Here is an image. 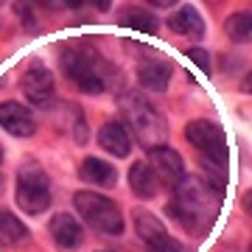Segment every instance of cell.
I'll use <instances>...</instances> for the list:
<instances>
[{"instance_id":"obj_24","label":"cell","mask_w":252,"mask_h":252,"mask_svg":"<svg viewBox=\"0 0 252 252\" xmlns=\"http://www.w3.org/2000/svg\"><path fill=\"white\" fill-rule=\"evenodd\" d=\"M0 162H3V149H0Z\"/></svg>"},{"instance_id":"obj_5","label":"cell","mask_w":252,"mask_h":252,"mask_svg":"<svg viewBox=\"0 0 252 252\" xmlns=\"http://www.w3.org/2000/svg\"><path fill=\"white\" fill-rule=\"evenodd\" d=\"M73 207L90 227H95L104 235H121L124 233V213L109 196L98 190H76Z\"/></svg>"},{"instance_id":"obj_11","label":"cell","mask_w":252,"mask_h":252,"mask_svg":"<svg viewBox=\"0 0 252 252\" xmlns=\"http://www.w3.org/2000/svg\"><path fill=\"white\" fill-rule=\"evenodd\" d=\"M48 233H51V238L56 241L59 250H76L84 241V227L73 213H54L51 224H48Z\"/></svg>"},{"instance_id":"obj_14","label":"cell","mask_w":252,"mask_h":252,"mask_svg":"<svg viewBox=\"0 0 252 252\" xmlns=\"http://www.w3.org/2000/svg\"><path fill=\"white\" fill-rule=\"evenodd\" d=\"M79 177L81 182H90L95 188H115L118 185V168L101 157H84L79 165Z\"/></svg>"},{"instance_id":"obj_16","label":"cell","mask_w":252,"mask_h":252,"mask_svg":"<svg viewBox=\"0 0 252 252\" xmlns=\"http://www.w3.org/2000/svg\"><path fill=\"white\" fill-rule=\"evenodd\" d=\"M165 26L171 28L174 34H182V36H188V39H202L205 31H207L202 14H199L193 6H180L171 17L165 20Z\"/></svg>"},{"instance_id":"obj_25","label":"cell","mask_w":252,"mask_h":252,"mask_svg":"<svg viewBox=\"0 0 252 252\" xmlns=\"http://www.w3.org/2000/svg\"><path fill=\"white\" fill-rule=\"evenodd\" d=\"M101 252H112V250H101Z\"/></svg>"},{"instance_id":"obj_23","label":"cell","mask_w":252,"mask_h":252,"mask_svg":"<svg viewBox=\"0 0 252 252\" xmlns=\"http://www.w3.org/2000/svg\"><path fill=\"white\" fill-rule=\"evenodd\" d=\"M0 193H3V174H0Z\"/></svg>"},{"instance_id":"obj_8","label":"cell","mask_w":252,"mask_h":252,"mask_svg":"<svg viewBox=\"0 0 252 252\" xmlns=\"http://www.w3.org/2000/svg\"><path fill=\"white\" fill-rule=\"evenodd\" d=\"M132 221H135L137 235L143 238L146 247H149L152 252H188L171 233H168V227L162 224V221L154 216V213H149L146 207H135Z\"/></svg>"},{"instance_id":"obj_20","label":"cell","mask_w":252,"mask_h":252,"mask_svg":"<svg viewBox=\"0 0 252 252\" xmlns=\"http://www.w3.org/2000/svg\"><path fill=\"white\" fill-rule=\"evenodd\" d=\"M224 31L233 42H247L252 36V14L250 11H235L224 23Z\"/></svg>"},{"instance_id":"obj_13","label":"cell","mask_w":252,"mask_h":252,"mask_svg":"<svg viewBox=\"0 0 252 252\" xmlns=\"http://www.w3.org/2000/svg\"><path fill=\"white\" fill-rule=\"evenodd\" d=\"M54 112H56V126L59 132L67 137H73L76 143H87V124H84V115L76 104H67V101H59L54 104Z\"/></svg>"},{"instance_id":"obj_10","label":"cell","mask_w":252,"mask_h":252,"mask_svg":"<svg viewBox=\"0 0 252 252\" xmlns=\"http://www.w3.org/2000/svg\"><path fill=\"white\" fill-rule=\"evenodd\" d=\"M0 126L9 132L11 137H31L36 132V118L34 112L17 101H3L0 104Z\"/></svg>"},{"instance_id":"obj_18","label":"cell","mask_w":252,"mask_h":252,"mask_svg":"<svg viewBox=\"0 0 252 252\" xmlns=\"http://www.w3.org/2000/svg\"><path fill=\"white\" fill-rule=\"evenodd\" d=\"M118 26L132 28V31H143V34H157L160 20L154 17L149 9H140V6H126V9L118 11Z\"/></svg>"},{"instance_id":"obj_12","label":"cell","mask_w":252,"mask_h":252,"mask_svg":"<svg viewBox=\"0 0 252 252\" xmlns=\"http://www.w3.org/2000/svg\"><path fill=\"white\" fill-rule=\"evenodd\" d=\"M98 146L104 149L107 154L112 157H129L132 152V135H129V129L124 126V121H107V124L98 129Z\"/></svg>"},{"instance_id":"obj_6","label":"cell","mask_w":252,"mask_h":252,"mask_svg":"<svg viewBox=\"0 0 252 252\" xmlns=\"http://www.w3.org/2000/svg\"><path fill=\"white\" fill-rule=\"evenodd\" d=\"M185 140H188L207 165H216V168H224L227 160H230V149H227V137L224 129L207 118H199V121H190L185 126Z\"/></svg>"},{"instance_id":"obj_19","label":"cell","mask_w":252,"mask_h":252,"mask_svg":"<svg viewBox=\"0 0 252 252\" xmlns=\"http://www.w3.org/2000/svg\"><path fill=\"white\" fill-rule=\"evenodd\" d=\"M28 238V227L20 221L11 210L0 207V247H11Z\"/></svg>"},{"instance_id":"obj_1","label":"cell","mask_w":252,"mask_h":252,"mask_svg":"<svg viewBox=\"0 0 252 252\" xmlns=\"http://www.w3.org/2000/svg\"><path fill=\"white\" fill-rule=\"evenodd\" d=\"M219 202H221V188L213 182L185 177V180L171 190L168 202V216L182 224L193 235H207L219 216Z\"/></svg>"},{"instance_id":"obj_21","label":"cell","mask_w":252,"mask_h":252,"mask_svg":"<svg viewBox=\"0 0 252 252\" xmlns=\"http://www.w3.org/2000/svg\"><path fill=\"white\" fill-rule=\"evenodd\" d=\"M185 56H188V59H193V62L199 64V70H210V56H207V51L205 48H188V51H185Z\"/></svg>"},{"instance_id":"obj_22","label":"cell","mask_w":252,"mask_h":252,"mask_svg":"<svg viewBox=\"0 0 252 252\" xmlns=\"http://www.w3.org/2000/svg\"><path fill=\"white\" fill-rule=\"evenodd\" d=\"M149 3H152V9H171L177 0H149Z\"/></svg>"},{"instance_id":"obj_3","label":"cell","mask_w":252,"mask_h":252,"mask_svg":"<svg viewBox=\"0 0 252 252\" xmlns=\"http://www.w3.org/2000/svg\"><path fill=\"white\" fill-rule=\"evenodd\" d=\"M118 107L126 118V129L129 135L137 137L143 149H160L168 140V124H165V115L154 107L152 101L146 98L140 90H124L121 98H118Z\"/></svg>"},{"instance_id":"obj_4","label":"cell","mask_w":252,"mask_h":252,"mask_svg":"<svg viewBox=\"0 0 252 252\" xmlns=\"http://www.w3.org/2000/svg\"><path fill=\"white\" fill-rule=\"evenodd\" d=\"M20 210H26L28 216H39L51 207V180L45 168L36 160H23L17 168V185H14Z\"/></svg>"},{"instance_id":"obj_9","label":"cell","mask_w":252,"mask_h":252,"mask_svg":"<svg viewBox=\"0 0 252 252\" xmlns=\"http://www.w3.org/2000/svg\"><path fill=\"white\" fill-rule=\"evenodd\" d=\"M146 162H149V168L154 171V177H157V182H160V188L174 190L185 177H188V174H185V160H182L174 149H168V146L152 149Z\"/></svg>"},{"instance_id":"obj_2","label":"cell","mask_w":252,"mask_h":252,"mask_svg":"<svg viewBox=\"0 0 252 252\" xmlns=\"http://www.w3.org/2000/svg\"><path fill=\"white\" fill-rule=\"evenodd\" d=\"M59 64H62V73L67 76V81L90 95L107 93V87L115 79L112 64L104 59L98 48L87 45V42H67L59 54Z\"/></svg>"},{"instance_id":"obj_17","label":"cell","mask_w":252,"mask_h":252,"mask_svg":"<svg viewBox=\"0 0 252 252\" xmlns=\"http://www.w3.org/2000/svg\"><path fill=\"white\" fill-rule=\"evenodd\" d=\"M129 188H132V193L137 199H154L160 193V182H157V177H154V171L149 168L146 160L132 162V168H129Z\"/></svg>"},{"instance_id":"obj_7","label":"cell","mask_w":252,"mask_h":252,"mask_svg":"<svg viewBox=\"0 0 252 252\" xmlns=\"http://www.w3.org/2000/svg\"><path fill=\"white\" fill-rule=\"evenodd\" d=\"M20 87H23V95H26L34 107L51 109L56 104L54 73L48 70V64L39 62V59H31V62L26 64V70L20 76Z\"/></svg>"},{"instance_id":"obj_15","label":"cell","mask_w":252,"mask_h":252,"mask_svg":"<svg viewBox=\"0 0 252 252\" xmlns=\"http://www.w3.org/2000/svg\"><path fill=\"white\" fill-rule=\"evenodd\" d=\"M171 64L162 62V59H143L137 64V81L140 87L149 93H162L171 81Z\"/></svg>"}]
</instances>
